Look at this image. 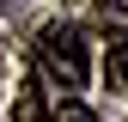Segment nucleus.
<instances>
[{"instance_id":"obj_4","label":"nucleus","mask_w":128,"mask_h":122,"mask_svg":"<svg viewBox=\"0 0 128 122\" xmlns=\"http://www.w3.org/2000/svg\"><path fill=\"white\" fill-rule=\"evenodd\" d=\"M55 122H98V116H92L86 98H61V104H55Z\"/></svg>"},{"instance_id":"obj_3","label":"nucleus","mask_w":128,"mask_h":122,"mask_svg":"<svg viewBox=\"0 0 128 122\" xmlns=\"http://www.w3.org/2000/svg\"><path fill=\"white\" fill-rule=\"evenodd\" d=\"M104 73H110V86H116V92H128V43H110Z\"/></svg>"},{"instance_id":"obj_1","label":"nucleus","mask_w":128,"mask_h":122,"mask_svg":"<svg viewBox=\"0 0 128 122\" xmlns=\"http://www.w3.org/2000/svg\"><path fill=\"white\" fill-rule=\"evenodd\" d=\"M37 61H43V73L49 80H61V92H73L92 80V55H86V37H79V24H43L37 30Z\"/></svg>"},{"instance_id":"obj_2","label":"nucleus","mask_w":128,"mask_h":122,"mask_svg":"<svg viewBox=\"0 0 128 122\" xmlns=\"http://www.w3.org/2000/svg\"><path fill=\"white\" fill-rule=\"evenodd\" d=\"M12 122H55L49 104H43V86H37V80H24L18 92H12Z\"/></svg>"}]
</instances>
